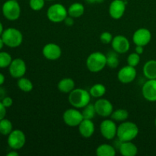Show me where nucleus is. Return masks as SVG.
<instances>
[{"label":"nucleus","mask_w":156,"mask_h":156,"mask_svg":"<svg viewBox=\"0 0 156 156\" xmlns=\"http://www.w3.org/2000/svg\"><path fill=\"white\" fill-rule=\"evenodd\" d=\"M139 133L140 129L135 123L126 120L117 126V137L120 142L133 141L136 138Z\"/></svg>","instance_id":"nucleus-1"},{"label":"nucleus","mask_w":156,"mask_h":156,"mask_svg":"<svg viewBox=\"0 0 156 156\" xmlns=\"http://www.w3.org/2000/svg\"><path fill=\"white\" fill-rule=\"evenodd\" d=\"M91 98L89 91L83 88H74L69 94V102L73 108L81 109L90 103Z\"/></svg>","instance_id":"nucleus-2"},{"label":"nucleus","mask_w":156,"mask_h":156,"mask_svg":"<svg viewBox=\"0 0 156 156\" xmlns=\"http://www.w3.org/2000/svg\"><path fill=\"white\" fill-rule=\"evenodd\" d=\"M86 66L91 73H100L107 66L106 55L99 51L93 52L87 58Z\"/></svg>","instance_id":"nucleus-3"},{"label":"nucleus","mask_w":156,"mask_h":156,"mask_svg":"<svg viewBox=\"0 0 156 156\" xmlns=\"http://www.w3.org/2000/svg\"><path fill=\"white\" fill-rule=\"evenodd\" d=\"M1 37L5 45L10 48L18 47L23 42L22 33L15 27H9L4 30Z\"/></svg>","instance_id":"nucleus-4"},{"label":"nucleus","mask_w":156,"mask_h":156,"mask_svg":"<svg viewBox=\"0 0 156 156\" xmlns=\"http://www.w3.org/2000/svg\"><path fill=\"white\" fill-rule=\"evenodd\" d=\"M47 18L51 22L60 23L63 22L64 20L68 16V9L60 3H56L49 7L47 12Z\"/></svg>","instance_id":"nucleus-5"},{"label":"nucleus","mask_w":156,"mask_h":156,"mask_svg":"<svg viewBox=\"0 0 156 156\" xmlns=\"http://www.w3.org/2000/svg\"><path fill=\"white\" fill-rule=\"evenodd\" d=\"M2 14L6 19L16 21L21 15V6L17 0H7L2 7Z\"/></svg>","instance_id":"nucleus-6"},{"label":"nucleus","mask_w":156,"mask_h":156,"mask_svg":"<svg viewBox=\"0 0 156 156\" xmlns=\"http://www.w3.org/2000/svg\"><path fill=\"white\" fill-rule=\"evenodd\" d=\"M62 120L65 124L70 127L79 126L81 122L84 120L82 112L78 108H69L67 109L62 114Z\"/></svg>","instance_id":"nucleus-7"},{"label":"nucleus","mask_w":156,"mask_h":156,"mask_svg":"<svg viewBox=\"0 0 156 156\" xmlns=\"http://www.w3.org/2000/svg\"><path fill=\"white\" fill-rule=\"evenodd\" d=\"M7 143L12 149H15V150L21 149L25 145V134L21 129H13L8 136Z\"/></svg>","instance_id":"nucleus-8"},{"label":"nucleus","mask_w":156,"mask_h":156,"mask_svg":"<svg viewBox=\"0 0 156 156\" xmlns=\"http://www.w3.org/2000/svg\"><path fill=\"white\" fill-rule=\"evenodd\" d=\"M102 136L108 140H112L117 136V126L114 120H105L100 124Z\"/></svg>","instance_id":"nucleus-9"},{"label":"nucleus","mask_w":156,"mask_h":156,"mask_svg":"<svg viewBox=\"0 0 156 156\" xmlns=\"http://www.w3.org/2000/svg\"><path fill=\"white\" fill-rule=\"evenodd\" d=\"M9 70L12 77L18 79L24 76L27 72V66L22 59L16 58L12 59L10 66H9Z\"/></svg>","instance_id":"nucleus-10"},{"label":"nucleus","mask_w":156,"mask_h":156,"mask_svg":"<svg viewBox=\"0 0 156 156\" xmlns=\"http://www.w3.org/2000/svg\"><path fill=\"white\" fill-rule=\"evenodd\" d=\"M96 113L98 115L102 117H108L114 111V106L109 100L101 98L94 104Z\"/></svg>","instance_id":"nucleus-11"},{"label":"nucleus","mask_w":156,"mask_h":156,"mask_svg":"<svg viewBox=\"0 0 156 156\" xmlns=\"http://www.w3.org/2000/svg\"><path fill=\"white\" fill-rule=\"evenodd\" d=\"M136 67L131 66H125L122 67L117 73V79L121 83L129 84L133 82L136 78Z\"/></svg>","instance_id":"nucleus-12"},{"label":"nucleus","mask_w":156,"mask_h":156,"mask_svg":"<svg viewBox=\"0 0 156 156\" xmlns=\"http://www.w3.org/2000/svg\"><path fill=\"white\" fill-rule=\"evenodd\" d=\"M152 40V33L150 30L145 27L139 28L134 32L133 35V41L136 46L148 45Z\"/></svg>","instance_id":"nucleus-13"},{"label":"nucleus","mask_w":156,"mask_h":156,"mask_svg":"<svg viewBox=\"0 0 156 156\" xmlns=\"http://www.w3.org/2000/svg\"><path fill=\"white\" fill-rule=\"evenodd\" d=\"M113 50L118 54H124L129 51L130 48V43L129 40L123 35H117L114 37L111 42Z\"/></svg>","instance_id":"nucleus-14"},{"label":"nucleus","mask_w":156,"mask_h":156,"mask_svg":"<svg viewBox=\"0 0 156 156\" xmlns=\"http://www.w3.org/2000/svg\"><path fill=\"white\" fill-rule=\"evenodd\" d=\"M42 53L44 57L48 60L55 61L60 58L62 55V49L58 44L49 43L43 47Z\"/></svg>","instance_id":"nucleus-15"},{"label":"nucleus","mask_w":156,"mask_h":156,"mask_svg":"<svg viewBox=\"0 0 156 156\" xmlns=\"http://www.w3.org/2000/svg\"><path fill=\"white\" fill-rule=\"evenodd\" d=\"M126 2L123 0H114L109 5V15L113 19H120L126 11Z\"/></svg>","instance_id":"nucleus-16"},{"label":"nucleus","mask_w":156,"mask_h":156,"mask_svg":"<svg viewBox=\"0 0 156 156\" xmlns=\"http://www.w3.org/2000/svg\"><path fill=\"white\" fill-rule=\"evenodd\" d=\"M142 94L148 101H156V79H148L143 84Z\"/></svg>","instance_id":"nucleus-17"},{"label":"nucleus","mask_w":156,"mask_h":156,"mask_svg":"<svg viewBox=\"0 0 156 156\" xmlns=\"http://www.w3.org/2000/svg\"><path fill=\"white\" fill-rule=\"evenodd\" d=\"M79 132L84 138H90L92 136L95 131V126L91 120L84 119L79 125Z\"/></svg>","instance_id":"nucleus-18"},{"label":"nucleus","mask_w":156,"mask_h":156,"mask_svg":"<svg viewBox=\"0 0 156 156\" xmlns=\"http://www.w3.org/2000/svg\"><path fill=\"white\" fill-rule=\"evenodd\" d=\"M118 149L123 156H135L138 153V148L132 141L121 142Z\"/></svg>","instance_id":"nucleus-19"},{"label":"nucleus","mask_w":156,"mask_h":156,"mask_svg":"<svg viewBox=\"0 0 156 156\" xmlns=\"http://www.w3.org/2000/svg\"><path fill=\"white\" fill-rule=\"evenodd\" d=\"M143 73L147 79H156V60L147 61L143 66Z\"/></svg>","instance_id":"nucleus-20"},{"label":"nucleus","mask_w":156,"mask_h":156,"mask_svg":"<svg viewBox=\"0 0 156 156\" xmlns=\"http://www.w3.org/2000/svg\"><path fill=\"white\" fill-rule=\"evenodd\" d=\"M75 84L74 80L71 78H64V79H61L59 82H58L57 88L59 91L62 93L69 94L75 88Z\"/></svg>","instance_id":"nucleus-21"},{"label":"nucleus","mask_w":156,"mask_h":156,"mask_svg":"<svg viewBox=\"0 0 156 156\" xmlns=\"http://www.w3.org/2000/svg\"><path fill=\"white\" fill-rule=\"evenodd\" d=\"M85 13V6L80 2H74L69 7L68 15L74 18H80Z\"/></svg>","instance_id":"nucleus-22"},{"label":"nucleus","mask_w":156,"mask_h":156,"mask_svg":"<svg viewBox=\"0 0 156 156\" xmlns=\"http://www.w3.org/2000/svg\"><path fill=\"white\" fill-rule=\"evenodd\" d=\"M98 156H114L116 155V149L110 144H101L96 149Z\"/></svg>","instance_id":"nucleus-23"},{"label":"nucleus","mask_w":156,"mask_h":156,"mask_svg":"<svg viewBox=\"0 0 156 156\" xmlns=\"http://www.w3.org/2000/svg\"><path fill=\"white\" fill-rule=\"evenodd\" d=\"M89 93L91 97L95 98H101L106 93V87L101 83H96L91 87Z\"/></svg>","instance_id":"nucleus-24"},{"label":"nucleus","mask_w":156,"mask_h":156,"mask_svg":"<svg viewBox=\"0 0 156 156\" xmlns=\"http://www.w3.org/2000/svg\"><path fill=\"white\" fill-rule=\"evenodd\" d=\"M107 58V66L111 69H116L118 67L120 64V59H119L118 53L114 50L109 51L106 54Z\"/></svg>","instance_id":"nucleus-25"},{"label":"nucleus","mask_w":156,"mask_h":156,"mask_svg":"<svg viewBox=\"0 0 156 156\" xmlns=\"http://www.w3.org/2000/svg\"><path fill=\"white\" fill-rule=\"evenodd\" d=\"M18 87L24 92H30L33 90L34 85L30 79L25 77H21L18 80Z\"/></svg>","instance_id":"nucleus-26"},{"label":"nucleus","mask_w":156,"mask_h":156,"mask_svg":"<svg viewBox=\"0 0 156 156\" xmlns=\"http://www.w3.org/2000/svg\"><path fill=\"white\" fill-rule=\"evenodd\" d=\"M111 117L114 121L123 122L126 121L129 117V112L125 109H117L113 111Z\"/></svg>","instance_id":"nucleus-27"},{"label":"nucleus","mask_w":156,"mask_h":156,"mask_svg":"<svg viewBox=\"0 0 156 156\" xmlns=\"http://www.w3.org/2000/svg\"><path fill=\"white\" fill-rule=\"evenodd\" d=\"M13 130L12 123L8 119H2L0 120V134L3 136H9Z\"/></svg>","instance_id":"nucleus-28"},{"label":"nucleus","mask_w":156,"mask_h":156,"mask_svg":"<svg viewBox=\"0 0 156 156\" xmlns=\"http://www.w3.org/2000/svg\"><path fill=\"white\" fill-rule=\"evenodd\" d=\"M82 114L83 115L84 119H88V120H92L95 115L97 114L96 113L95 108H94V105L92 104L89 103L88 105H87L85 108H82Z\"/></svg>","instance_id":"nucleus-29"},{"label":"nucleus","mask_w":156,"mask_h":156,"mask_svg":"<svg viewBox=\"0 0 156 156\" xmlns=\"http://www.w3.org/2000/svg\"><path fill=\"white\" fill-rule=\"evenodd\" d=\"M12 57L7 52H0V68L5 69L10 66Z\"/></svg>","instance_id":"nucleus-30"},{"label":"nucleus","mask_w":156,"mask_h":156,"mask_svg":"<svg viewBox=\"0 0 156 156\" xmlns=\"http://www.w3.org/2000/svg\"><path fill=\"white\" fill-rule=\"evenodd\" d=\"M29 5L33 11L39 12L44 9L45 5V0H30Z\"/></svg>","instance_id":"nucleus-31"},{"label":"nucleus","mask_w":156,"mask_h":156,"mask_svg":"<svg viewBox=\"0 0 156 156\" xmlns=\"http://www.w3.org/2000/svg\"><path fill=\"white\" fill-rule=\"evenodd\" d=\"M140 62V55L135 53H132L128 56L127 64L131 66L136 67Z\"/></svg>","instance_id":"nucleus-32"},{"label":"nucleus","mask_w":156,"mask_h":156,"mask_svg":"<svg viewBox=\"0 0 156 156\" xmlns=\"http://www.w3.org/2000/svg\"><path fill=\"white\" fill-rule=\"evenodd\" d=\"M113 36L111 33L108 31H105L103 33L101 34L100 35V41L101 42L105 44H111L113 40Z\"/></svg>","instance_id":"nucleus-33"},{"label":"nucleus","mask_w":156,"mask_h":156,"mask_svg":"<svg viewBox=\"0 0 156 156\" xmlns=\"http://www.w3.org/2000/svg\"><path fill=\"white\" fill-rule=\"evenodd\" d=\"M2 103L3 104V105H4L6 108H10V107L13 105V100H12V98L9 97V96H5V97L2 100Z\"/></svg>","instance_id":"nucleus-34"},{"label":"nucleus","mask_w":156,"mask_h":156,"mask_svg":"<svg viewBox=\"0 0 156 156\" xmlns=\"http://www.w3.org/2000/svg\"><path fill=\"white\" fill-rule=\"evenodd\" d=\"M6 115V108L3 105L2 101H0V120L4 119Z\"/></svg>","instance_id":"nucleus-35"},{"label":"nucleus","mask_w":156,"mask_h":156,"mask_svg":"<svg viewBox=\"0 0 156 156\" xmlns=\"http://www.w3.org/2000/svg\"><path fill=\"white\" fill-rule=\"evenodd\" d=\"M63 22L65 23L66 25L69 26V27H70V26H73V24H74V18H73V17L68 15V16L66 18V19L64 20Z\"/></svg>","instance_id":"nucleus-36"},{"label":"nucleus","mask_w":156,"mask_h":156,"mask_svg":"<svg viewBox=\"0 0 156 156\" xmlns=\"http://www.w3.org/2000/svg\"><path fill=\"white\" fill-rule=\"evenodd\" d=\"M135 52L140 55L143 54V52H144V47H143V46H136Z\"/></svg>","instance_id":"nucleus-37"},{"label":"nucleus","mask_w":156,"mask_h":156,"mask_svg":"<svg viewBox=\"0 0 156 156\" xmlns=\"http://www.w3.org/2000/svg\"><path fill=\"white\" fill-rule=\"evenodd\" d=\"M18 155H19L18 152L16 150H15V149H13L12 151L7 153V156H18Z\"/></svg>","instance_id":"nucleus-38"},{"label":"nucleus","mask_w":156,"mask_h":156,"mask_svg":"<svg viewBox=\"0 0 156 156\" xmlns=\"http://www.w3.org/2000/svg\"><path fill=\"white\" fill-rule=\"evenodd\" d=\"M89 4H95V3H101L104 2V0H85Z\"/></svg>","instance_id":"nucleus-39"},{"label":"nucleus","mask_w":156,"mask_h":156,"mask_svg":"<svg viewBox=\"0 0 156 156\" xmlns=\"http://www.w3.org/2000/svg\"><path fill=\"white\" fill-rule=\"evenodd\" d=\"M5 97V91L4 88H0V99L2 100Z\"/></svg>","instance_id":"nucleus-40"},{"label":"nucleus","mask_w":156,"mask_h":156,"mask_svg":"<svg viewBox=\"0 0 156 156\" xmlns=\"http://www.w3.org/2000/svg\"><path fill=\"white\" fill-rule=\"evenodd\" d=\"M5 80V76L2 74V73H0V86L4 84Z\"/></svg>","instance_id":"nucleus-41"},{"label":"nucleus","mask_w":156,"mask_h":156,"mask_svg":"<svg viewBox=\"0 0 156 156\" xmlns=\"http://www.w3.org/2000/svg\"><path fill=\"white\" fill-rule=\"evenodd\" d=\"M4 45H5V44H4V42H3L2 38V37L0 36V50L3 48Z\"/></svg>","instance_id":"nucleus-42"},{"label":"nucleus","mask_w":156,"mask_h":156,"mask_svg":"<svg viewBox=\"0 0 156 156\" xmlns=\"http://www.w3.org/2000/svg\"><path fill=\"white\" fill-rule=\"evenodd\" d=\"M3 31H4V27H3V24H2V22L0 21V36H2Z\"/></svg>","instance_id":"nucleus-43"},{"label":"nucleus","mask_w":156,"mask_h":156,"mask_svg":"<svg viewBox=\"0 0 156 156\" xmlns=\"http://www.w3.org/2000/svg\"><path fill=\"white\" fill-rule=\"evenodd\" d=\"M155 126H156V117H155Z\"/></svg>","instance_id":"nucleus-44"},{"label":"nucleus","mask_w":156,"mask_h":156,"mask_svg":"<svg viewBox=\"0 0 156 156\" xmlns=\"http://www.w3.org/2000/svg\"><path fill=\"white\" fill-rule=\"evenodd\" d=\"M123 1H125V2H126V1H128V0H123Z\"/></svg>","instance_id":"nucleus-45"},{"label":"nucleus","mask_w":156,"mask_h":156,"mask_svg":"<svg viewBox=\"0 0 156 156\" xmlns=\"http://www.w3.org/2000/svg\"><path fill=\"white\" fill-rule=\"evenodd\" d=\"M47 1H53V0H47Z\"/></svg>","instance_id":"nucleus-46"}]
</instances>
